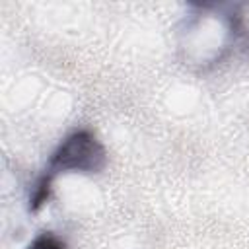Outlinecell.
Masks as SVG:
<instances>
[{"instance_id": "cell-1", "label": "cell", "mask_w": 249, "mask_h": 249, "mask_svg": "<svg viewBox=\"0 0 249 249\" xmlns=\"http://www.w3.org/2000/svg\"><path fill=\"white\" fill-rule=\"evenodd\" d=\"M107 154L105 148L99 144L93 132L89 130H76L66 136L60 146L53 152L49 161V175L51 173H95L105 167Z\"/></svg>"}, {"instance_id": "cell-2", "label": "cell", "mask_w": 249, "mask_h": 249, "mask_svg": "<svg viewBox=\"0 0 249 249\" xmlns=\"http://www.w3.org/2000/svg\"><path fill=\"white\" fill-rule=\"evenodd\" d=\"M49 191H51V175L47 173L45 177L39 179V183H37L35 189H33V195H31V210H37L41 204L47 202Z\"/></svg>"}, {"instance_id": "cell-3", "label": "cell", "mask_w": 249, "mask_h": 249, "mask_svg": "<svg viewBox=\"0 0 249 249\" xmlns=\"http://www.w3.org/2000/svg\"><path fill=\"white\" fill-rule=\"evenodd\" d=\"M27 249H66V245L54 233H41L39 237L33 239V243Z\"/></svg>"}]
</instances>
